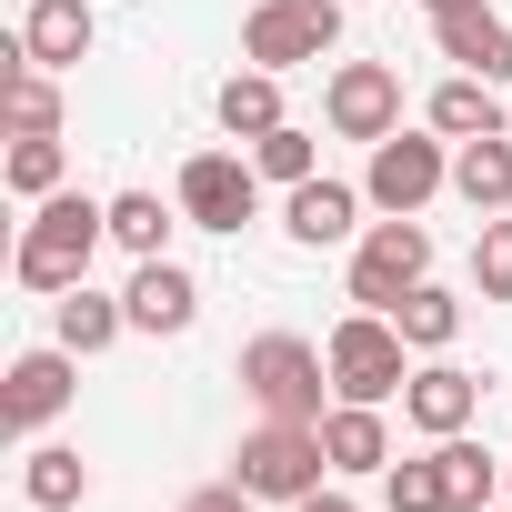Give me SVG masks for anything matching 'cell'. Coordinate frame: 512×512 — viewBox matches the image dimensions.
I'll return each mask as SVG.
<instances>
[{"label":"cell","mask_w":512,"mask_h":512,"mask_svg":"<svg viewBox=\"0 0 512 512\" xmlns=\"http://www.w3.org/2000/svg\"><path fill=\"white\" fill-rule=\"evenodd\" d=\"M101 241H111V201L51 191V201H31V221H21L11 272H21V292H71V282H91V251H101Z\"/></svg>","instance_id":"obj_1"},{"label":"cell","mask_w":512,"mask_h":512,"mask_svg":"<svg viewBox=\"0 0 512 512\" xmlns=\"http://www.w3.org/2000/svg\"><path fill=\"white\" fill-rule=\"evenodd\" d=\"M241 392L262 402V422H322L332 352H312L302 332H251L241 342Z\"/></svg>","instance_id":"obj_2"},{"label":"cell","mask_w":512,"mask_h":512,"mask_svg":"<svg viewBox=\"0 0 512 512\" xmlns=\"http://www.w3.org/2000/svg\"><path fill=\"white\" fill-rule=\"evenodd\" d=\"M322 472H332L322 422H262V432H241V452H231V482L251 502H302V492H322Z\"/></svg>","instance_id":"obj_3"},{"label":"cell","mask_w":512,"mask_h":512,"mask_svg":"<svg viewBox=\"0 0 512 512\" xmlns=\"http://www.w3.org/2000/svg\"><path fill=\"white\" fill-rule=\"evenodd\" d=\"M342 11H352V0H262V11L241 21V61H251V71L332 61V51H342Z\"/></svg>","instance_id":"obj_4"},{"label":"cell","mask_w":512,"mask_h":512,"mask_svg":"<svg viewBox=\"0 0 512 512\" xmlns=\"http://www.w3.org/2000/svg\"><path fill=\"white\" fill-rule=\"evenodd\" d=\"M332 392L342 402H402V382H412V342H402V322L392 312H352V322H332Z\"/></svg>","instance_id":"obj_5"},{"label":"cell","mask_w":512,"mask_h":512,"mask_svg":"<svg viewBox=\"0 0 512 512\" xmlns=\"http://www.w3.org/2000/svg\"><path fill=\"white\" fill-rule=\"evenodd\" d=\"M412 282H432V231H422L412 211H392V221H372L362 251H352V312H392Z\"/></svg>","instance_id":"obj_6"},{"label":"cell","mask_w":512,"mask_h":512,"mask_svg":"<svg viewBox=\"0 0 512 512\" xmlns=\"http://www.w3.org/2000/svg\"><path fill=\"white\" fill-rule=\"evenodd\" d=\"M171 201H181L191 231H241L251 211H262V171H251V151H191Z\"/></svg>","instance_id":"obj_7"},{"label":"cell","mask_w":512,"mask_h":512,"mask_svg":"<svg viewBox=\"0 0 512 512\" xmlns=\"http://www.w3.org/2000/svg\"><path fill=\"white\" fill-rule=\"evenodd\" d=\"M442 181H452V151H442V131H392V141H372V171H362L372 211H422Z\"/></svg>","instance_id":"obj_8"},{"label":"cell","mask_w":512,"mask_h":512,"mask_svg":"<svg viewBox=\"0 0 512 512\" xmlns=\"http://www.w3.org/2000/svg\"><path fill=\"white\" fill-rule=\"evenodd\" d=\"M322 121L342 141H392L402 131V71L392 61H342L332 91H322Z\"/></svg>","instance_id":"obj_9"},{"label":"cell","mask_w":512,"mask_h":512,"mask_svg":"<svg viewBox=\"0 0 512 512\" xmlns=\"http://www.w3.org/2000/svg\"><path fill=\"white\" fill-rule=\"evenodd\" d=\"M71 362H81V352H61V342H51V352H21V362H11V392H0V422H11L21 442H31L41 422H61V412H71V392H81V382H71Z\"/></svg>","instance_id":"obj_10"},{"label":"cell","mask_w":512,"mask_h":512,"mask_svg":"<svg viewBox=\"0 0 512 512\" xmlns=\"http://www.w3.org/2000/svg\"><path fill=\"white\" fill-rule=\"evenodd\" d=\"M472 412H482V382H472L462 362H422V372L402 382V422H412V432H432V442L472 432Z\"/></svg>","instance_id":"obj_11"},{"label":"cell","mask_w":512,"mask_h":512,"mask_svg":"<svg viewBox=\"0 0 512 512\" xmlns=\"http://www.w3.org/2000/svg\"><path fill=\"white\" fill-rule=\"evenodd\" d=\"M362 201H372V191H352V181H322V171H312V181L282 201V231H292L302 251H332V241H352V231H362Z\"/></svg>","instance_id":"obj_12"},{"label":"cell","mask_w":512,"mask_h":512,"mask_svg":"<svg viewBox=\"0 0 512 512\" xmlns=\"http://www.w3.org/2000/svg\"><path fill=\"white\" fill-rule=\"evenodd\" d=\"M121 302H131V332H151V342H161V332H191V322H201V282H191L181 262H141Z\"/></svg>","instance_id":"obj_13"},{"label":"cell","mask_w":512,"mask_h":512,"mask_svg":"<svg viewBox=\"0 0 512 512\" xmlns=\"http://www.w3.org/2000/svg\"><path fill=\"white\" fill-rule=\"evenodd\" d=\"M432 31H442V61H462V71H482V81H512V21H502V11L462 0V11H442Z\"/></svg>","instance_id":"obj_14"},{"label":"cell","mask_w":512,"mask_h":512,"mask_svg":"<svg viewBox=\"0 0 512 512\" xmlns=\"http://www.w3.org/2000/svg\"><path fill=\"white\" fill-rule=\"evenodd\" d=\"M121 332H131V302H111V292H91V282L51 292V342H61V352H81V362H91V352H111Z\"/></svg>","instance_id":"obj_15"},{"label":"cell","mask_w":512,"mask_h":512,"mask_svg":"<svg viewBox=\"0 0 512 512\" xmlns=\"http://www.w3.org/2000/svg\"><path fill=\"white\" fill-rule=\"evenodd\" d=\"M322 452H332V472H392V422H382V402H332V412H322Z\"/></svg>","instance_id":"obj_16"},{"label":"cell","mask_w":512,"mask_h":512,"mask_svg":"<svg viewBox=\"0 0 512 512\" xmlns=\"http://www.w3.org/2000/svg\"><path fill=\"white\" fill-rule=\"evenodd\" d=\"M21 51H31L41 71H71V61H91V0H31Z\"/></svg>","instance_id":"obj_17"},{"label":"cell","mask_w":512,"mask_h":512,"mask_svg":"<svg viewBox=\"0 0 512 512\" xmlns=\"http://www.w3.org/2000/svg\"><path fill=\"white\" fill-rule=\"evenodd\" d=\"M432 131H442V141H482V131H502V81L452 71V81L432 91Z\"/></svg>","instance_id":"obj_18"},{"label":"cell","mask_w":512,"mask_h":512,"mask_svg":"<svg viewBox=\"0 0 512 512\" xmlns=\"http://www.w3.org/2000/svg\"><path fill=\"white\" fill-rule=\"evenodd\" d=\"M211 111H221V131H231V141L282 131V71H231V81L211 91Z\"/></svg>","instance_id":"obj_19"},{"label":"cell","mask_w":512,"mask_h":512,"mask_svg":"<svg viewBox=\"0 0 512 512\" xmlns=\"http://www.w3.org/2000/svg\"><path fill=\"white\" fill-rule=\"evenodd\" d=\"M452 191H462L472 211H512V141H502V131L462 141V151H452Z\"/></svg>","instance_id":"obj_20"},{"label":"cell","mask_w":512,"mask_h":512,"mask_svg":"<svg viewBox=\"0 0 512 512\" xmlns=\"http://www.w3.org/2000/svg\"><path fill=\"white\" fill-rule=\"evenodd\" d=\"M432 462H442V502H452V512H492L502 462H492L482 442H462V432H452V442H432Z\"/></svg>","instance_id":"obj_21"},{"label":"cell","mask_w":512,"mask_h":512,"mask_svg":"<svg viewBox=\"0 0 512 512\" xmlns=\"http://www.w3.org/2000/svg\"><path fill=\"white\" fill-rule=\"evenodd\" d=\"M171 221H181V201L161 211V191H121V201H111V241L131 251V262H161V241H171Z\"/></svg>","instance_id":"obj_22"},{"label":"cell","mask_w":512,"mask_h":512,"mask_svg":"<svg viewBox=\"0 0 512 512\" xmlns=\"http://www.w3.org/2000/svg\"><path fill=\"white\" fill-rule=\"evenodd\" d=\"M392 322H402V342H412V352H442V342L462 332V302H452L442 282H412V292L392 302Z\"/></svg>","instance_id":"obj_23"},{"label":"cell","mask_w":512,"mask_h":512,"mask_svg":"<svg viewBox=\"0 0 512 512\" xmlns=\"http://www.w3.org/2000/svg\"><path fill=\"white\" fill-rule=\"evenodd\" d=\"M21 492H31L41 512H71V502L91 492V462H81L71 442H41V452H31V472H21Z\"/></svg>","instance_id":"obj_24"},{"label":"cell","mask_w":512,"mask_h":512,"mask_svg":"<svg viewBox=\"0 0 512 512\" xmlns=\"http://www.w3.org/2000/svg\"><path fill=\"white\" fill-rule=\"evenodd\" d=\"M251 171H262V181H282V191H302V181L322 171V141H312L302 121H282V131H262V141H251Z\"/></svg>","instance_id":"obj_25"},{"label":"cell","mask_w":512,"mask_h":512,"mask_svg":"<svg viewBox=\"0 0 512 512\" xmlns=\"http://www.w3.org/2000/svg\"><path fill=\"white\" fill-rule=\"evenodd\" d=\"M11 191L21 201H51L61 191V131H11Z\"/></svg>","instance_id":"obj_26"},{"label":"cell","mask_w":512,"mask_h":512,"mask_svg":"<svg viewBox=\"0 0 512 512\" xmlns=\"http://www.w3.org/2000/svg\"><path fill=\"white\" fill-rule=\"evenodd\" d=\"M472 282H482V302H512V211H482V231H472Z\"/></svg>","instance_id":"obj_27"},{"label":"cell","mask_w":512,"mask_h":512,"mask_svg":"<svg viewBox=\"0 0 512 512\" xmlns=\"http://www.w3.org/2000/svg\"><path fill=\"white\" fill-rule=\"evenodd\" d=\"M11 131H61V91H51V71H41V61H21V71H11Z\"/></svg>","instance_id":"obj_28"},{"label":"cell","mask_w":512,"mask_h":512,"mask_svg":"<svg viewBox=\"0 0 512 512\" xmlns=\"http://www.w3.org/2000/svg\"><path fill=\"white\" fill-rule=\"evenodd\" d=\"M382 502H392V512H452V502H442V462H432V452H422V462H392V472H382Z\"/></svg>","instance_id":"obj_29"},{"label":"cell","mask_w":512,"mask_h":512,"mask_svg":"<svg viewBox=\"0 0 512 512\" xmlns=\"http://www.w3.org/2000/svg\"><path fill=\"white\" fill-rule=\"evenodd\" d=\"M181 512H251V492H241V482H211V492H191Z\"/></svg>","instance_id":"obj_30"},{"label":"cell","mask_w":512,"mask_h":512,"mask_svg":"<svg viewBox=\"0 0 512 512\" xmlns=\"http://www.w3.org/2000/svg\"><path fill=\"white\" fill-rule=\"evenodd\" d=\"M292 512H352V492H332V482H322V492H302Z\"/></svg>","instance_id":"obj_31"},{"label":"cell","mask_w":512,"mask_h":512,"mask_svg":"<svg viewBox=\"0 0 512 512\" xmlns=\"http://www.w3.org/2000/svg\"><path fill=\"white\" fill-rule=\"evenodd\" d=\"M422 11H432V21H442V11H462V0H422Z\"/></svg>","instance_id":"obj_32"},{"label":"cell","mask_w":512,"mask_h":512,"mask_svg":"<svg viewBox=\"0 0 512 512\" xmlns=\"http://www.w3.org/2000/svg\"><path fill=\"white\" fill-rule=\"evenodd\" d=\"M502 492H512V462H502Z\"/></svg>","instance_id":"obj_33"},{"label":"cell","mask_w":512,"mask_h":512,"mask_svg":"<svg viewBox=\"0 0 512 512\" xmlns=\"http://www.w3.org/2000/svg\"><path fill=\"white\" fill-rule=\"evenodd\" d=\"M492 512H512V502H492Z\"/></svg>","instance_id":"obj_34"}]
</instances>
